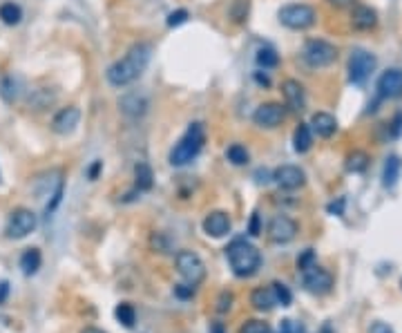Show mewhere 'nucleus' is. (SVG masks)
Masks as SVG:
<instances>
[{"mask_svg": "<svg viewBox=\"0 0 402 333\" xmlns=\"http://www.w3.org/2000/svg\"><path fill=\"white\" fill-rule=\"evenodd\" d=\"M150 56H152V48L148 43H134L126 52V56L107 67V72H105L107 83L114 87H126V85L134 83L146 72V67L150 63Z\"/></svg>", "mask_w": 402, "mask_h": 333, "instance_id": "1", "label": "nucleus"}, {"mask_svg": "<svg viewBox=\"0 0 402 333\" xmlns=\"http://www.w3.org/2000/svg\"><path fill=\"white\" fill-rule=\"evenodd\" d=\"M226 257L237 278H253L261 268V251L246 239H235L226 249Z\"/></svg>", "mask_w": 402, "mask_h": 333, "instance_id": "2", "label": "nucleus"}, {"mask_svg": "<svg viewBox=\"0 0 402 333\" xmlns=\"http://www.w3.org/2000/svg\"><path fill=\"white\" fill-rule=\"evenodd\" d=\"M206 143V130L204 124H190L188 130L183 132V137L175 143V148L170 150V163L173 165H185L190 163Z\"/></svg>", "mask_w": 402, "mask_h": 333, "instance_id": "3", "label": "nucleus"}, {"mask_svg": "<svg viewBox=\"0 0 402 333\" xmlns=\"http://www.w3.org/2000/svg\"><path fill=\"white\" fill-rule=\"evenodd\" d=\"M290 302H293V293L282 282L259 286V289L251 293V305L257 311H273L275 307H290Z\"/></svg>", "mask_w": 402, "mask_h": 333, "instance_id": "4", "label": "nucleus"}, {"mask_svg": "<svg viewBox=\"0 0 402 333\" xmlns=\"http://www.w3.org/2000/svg\"><path fill=\"white\" fill-rule=\"evenodd\" d=\"M175 266L179 271V275L183 278V282L195 286V289L206 280V273H208L204 260H201L195 251H179L175 257Z\"/></svg>", "mask_w": 402, "mask_h": 333, "instance_id": "5", "label": "nucleus"}, {"mask_svg": "<svg viewBox=\"0 0 402 333\" xmlns=\"http://www.w3.org/2000/svg\"><path fill=\"white\" fill-rule=\"evenodd\" d=\"M302 58H304V63L308 67H329L337 60V48L329 40L311 38V40H306V45H304Z\"/></svg>", "mask_w": 402, "mask_h": 333, "instance_id": "6", "label": "nucleus"}, {"mask_svg": "<svg viewBox=\"0 0 402 333\" xmlns=\"http://www.w3.org/2000/svg\"><path fill=\"white\" fill-rule=\"evenodd\" d=\"M277 18L288 29H295V32H304V29L313 27L317 21V11L311 5H286L277 11Z\"/></svg>", "mask_w": 402, "mask_h": 333, "instance_id": "7", "label": "nucleus"}, {"mask_svg": "<svg viewBox=\"0 0 402 333\" xmlns=\"http://www.w3.org/2000/svg\"><path fill=\"white\" fill-rule=\"evenodd\" d=\"M38 226V215L29 208H16L7 219L5 235L9 239H23L27 235H32Z\"/></svg>", "mask_w": 402, "mask_h": 333, "instance_id": "8", "label": "nucleus"}, {"mask_svg": "<svg viewBox=\"0 0 402 333\" xmlns=\"http://www.w3.org/2000/svg\"><path fill=\"white\" fill-rule=\"evenodd\" d=\"M376 56L366 50H353L349 56V81L351 83H364L371 72L376 70Z\"/></svg>", "mask_w": 402, "mask_h": 333, "instance_id": "9", "label": "nucleus"}, {"mask_svg": "<svg viewBox=\"0 0 402 333\" xmlns=\"http://www.w3.org/2000/svg\"><path fill=\"white\" fill-rule=\"evenodd\" d=\"M302 284H304V289H306L308 293H313V295H327V293H331V289H333V275L329 273V271H324L322 266L313 264L311 268L302 271Z\"/></svg>", "mask_w": 402, "mask_h": 333, "instance_id": "10", "label": "nucleus"}, {"mask_svg": "<svg viewBox=\"0 0 402 333\" xmlns=\"http://www.w3.org/2000/svg\"><path fill=\"white\" fill-rule=\"evenodd\" d=\"M286 119V108L282 103H275V101H268V103H261L259 108L255 110L253 114V124L257 128H266V130H275L284 124Z\"/></svg>", "mask_w": 402, "mask_h": 333, "instance_id": "11", "label": "nucleus"}, {"mask_svg": "<svg viewBox=\"0 0 402 333\" xmlns=\"http://www.w3.org/2000/svg\"><path fill=\"white\" fill-rule=\"evenodd\" d=\"M298 231H300L298 222L288 215H275L268 224V237L275 244H288V241L298 237Z\"/></svg>", "mask_w": 402, "mask_h": 333, "instance_id": "12", "label": "nucleus"}, {"mask_svg": "<svg viewBox=\"0 0 402 333\" xmlns=\"http://www.w3.org/2000/svg\"><path fill=\"white\" fill-rule=\"evenodd\" d=\"M273 181L284 190H298L306 184V173L300 168V165L286 163V165H280V168L273 173Z\"/></svg>", "mask_w": 402, "mask_h": 333, "instance_id": "13", "label": "nucleus"}, {"mask_svg": "<svg viewBox=\"0 0 402 333\" xmlns=\"http://www.w3.org/2000/svg\"><path fill=\"white\" fill-rule=\"evenodd\" d=\"M81 124V110L76 108V105H67V108H60L54 119H52V130L60 137H67L72 134L76 128Z\"/></svg>", "mask_w": 402, "mask_h": 333, "instance_id": "14", "label": "nucleus"}, {"mask_svg": "<svg viewBox=\"0 0 402 333\" xmlns=\"http://www.w3.org/2000/svg\"><path fill=\"white\" fill-rule=\"evenodd\" d=\"M282 94H284V108L290 112H304L306 110V89L300 81L295 79H286L282 83Z\"/></svg>", "mask_w": 402, "mask_h": 333, "instance_id": "15", "label": "nucleus"}, {"mask_svg": "<svg viewBox=\"0 0 402 333\" xmlns=\"http://www.w3.org/2000/svg\"><path fill=\"white\" fill-rule=\"evenodd\" d=\"M230 229H233V222H230V215L224 213V210H212L204 219V233L208 237H214V239L226 237Z\"/></svg>", "mask_w": 402, "mask_h": 333, "instance_id": "16", "label": "nucleus"}, {"mask_svg": "<svg viewBox=\"0 0 402 333\" xmlns=\"http://www.w3.org/2000/svg\"><path fill=\"white\" fill-rule=\"evenodd\" d=\"M378 94L382 99H402V70H386L378 79Z\"/></svg>", "mask_w": 402, "mask_h": 333, "instance_id": "17", "label": "nucleus"}, {"mask_svg": "<svg viewBox=\"0 0 402 333\" xmlns=\"http://www.w3.org/2000/svg\"><path fill=\"white\" fill-rule=\"evenodd\" d=\"M150 108L148 97L141 92H128L119 99V110L130 119H141Z\"/></svg>", "mask_w": 402, "mask_h": 333, "instance_id": "18", "label": "nucleus"}, {"mask_svg": "<svg viewBox=\"0 0 402 333\" xmlns=\"http://www.w3.org/2000/svg\"><path fill=\"white\" fill-rule=\"evenodd\" d=\"M351 25H353V29H358V32H369V29H374L378 25V11L374 7H369V5L353 7Z\"/></svg>", "mask_w": 402, "mask_h": 333, "instance_id": "19", "label": "nucleus"}, {"mask_svg": "<svg viewBox=\"0 0 402 333\" xmlns=\"http://www.w3.org/2000/svg\"><path fill=\"white\" fill-rule=\"evenodd\" d=\"M308 126H311V130L317 132V137H322V139H329L337 132V121L329 112H315L311 116V124Z\"/></svg>", "mask_w": 402, "mask_h": 333, "instance_id": "20", "label": "nucleus"}, {"mask_svg": "<svg viewBox=\"0 0 402 333\" xmlns=\"http://www.w3.org/2000/svg\"><path fill=\"white\" fill-rule=\"evenodd\" d=\"M313 146V130L308 124H300L295 128V132H293V148H295V153L304 155L308 153Z\"/></svg>", "mask_w": 402, "mask_h": 333, "instance_id": "21", "label": "nucleus"}, {"mask_svg": "<svg viewBox=\"0 0 402 333\" xmlns=\"http://www.w3.org/2000/svg\"><path fill=\"white\" fill-rule=\"evenodd\" d=\"M154 184V173L146 161H138L134 165V186L138 192H148Z\"/></svg>", "mask_w": 402, "mask_h": 333, "instance_id": "22", "label": "nucleus"}, {"mask_svg": "<svg viewBox=\"0 0 402 333\" xmlns=\"http://www.w3.org/2000/svg\"><path fill=\"white\" fill-rule=\"evenodd\" d=\"M400 173H402V161L398 157H389L384 163V170H382V184L384 188H393L400 179Z\"/></svg>", "mask_w": 402, "mask_h": 333, "instance_id": "23", "label": "nucleus"}, {"mask_svg": "<svg viewBox=\"0 0 402 333\" xmlns=\"http://www.w3.org/2000/svg\"><path fill=\"white\" fill-rule=\"evenodd\" d=\"M40 264H43V255H40L38 249H27L21 255V268H23L25 275H34L36 271L40 268Z\"/></svg>", "mask_w": 402, "mask_h": 333, "instance_id": "24", "label": "nucleus"}, {"mask_svg": "<svg viewBox=\"0 0 402 333\" xmlns=\"http://www.w3.org/2000/svg\"><path fill=\"white\" fill-rule=\"evenodd\" d=\"M0 21H3L5 25H9V27L21 25V21H23V9H21V5H16L13 0H9V3L0 5Z\"/></svg>", "mask_w": 402, "mask_h": 333, "instance_id": "25", "label": "nucleus"}, {"mask_svg": "<svg viewBox=\"0 0 402 333\" xmlns=\"http://www.w3.org/2000/svg\"><path fill=\"white\" fill-rule=\"evenodd\" d=\"M249 13H251V0H233L228 9V16L233 18L235 23H246L249 21Z\"/></svg>", "mask_w": 402, "mask_h": 333, "instance_id": "26", "label": "nucleus"}, {"mask_svg": "<svg viewBox=\"0 0 402 333\" xmlns=\"http://www.w3.org/2000/svg\"><path fill=\"white\" fill-rule=\"evenodd\" d=\"M114 315L126 329H132L134 322H136V311H134V307L130 305V302H121V305L116 307V311H114Z\"/></svg>", "mask_w": 402, "mask_h": 333, "instance_id": "27", "label": "nucleus"}, {"mask_svg": "<svg viewBox=\"0 0 402 333\" xmlns=\"http://www.w3.org/2000/svg\"><path fill=\"white\" fill-rule=\"evenodd\" d=\"M226 159L233 165H246L251 161V155L241 143H233V146H228V150H226Z\"/></svg>", "mask_w": 402, "mask_h": 333, "instance_id": "28", "label": "nucleus"}, {"mask_svg": "<svg viewBox=\"0 0 402 333\" xmlns=\"http://www.w3.org/2000/svg\"><path fill=\"white\" fill-rule=\"evenodd\" d=\"M369 165V155L362 153V150H353V153L347 157V170L349 173H364Z\"/></svg>", "mask_w": 402, "mask_h": 333, "instance_id": "29", "label": "nucleus"}, {"mask_svg": "<svg viewBox=\"0 0 402 333\" xmlns=\"http://www.w3.org/2000/svg\"><path fill=\"white\" fill-rule=\"evenodd\" d=\"M277 63H280V56H277V52L273 48H261L257 52V65L259 67L271 70V67H277Z\"/></svg>", "mask_w": 402, "mask_h": 333, "instance_id": "30", "label": "nucleus"}, {"mask_svg": "<svg viewBox=\"0 0 402 333\" xmlns=\"http://www.w3.org/2000/svg\"><path fill=\"white\" fill-rule=\"evenodd\" d=\"M237 333H271V324L264 322V320H257V317H253V320H246Z\"/></svg>", "mask_w": 402, "mask_h": 333, "instance_id": "31", "label": "nucleus"}, {"mask_svg": "<svg viewBox=\"0 0 402 333\" xmlns=\"http://www.w3.org/2000/svg\"><path fill=\"white\" fill-rule=\"evenodd\" d=\"M0 87H3V89H0V97L5 99V103H13V101H16V83H13L11 77H7L3 83H0Z\"/></svg>", "mask_w": 402, "mask_h": 333, "instance_id": "32", "label": "nucleus"}, {"mask_svg": "<svg viewBox=\"0 0 402 333\" xmlns=\"http://www.w3.org/2000/svg\"><path fill=\"white\" fill-rule=\"evenodd\" d=\"M313 264H317V262H315V253H313L311 249H306V251L298 257V268H300V273H302V271H306V268H311Z\"/></svg>", "mask_w": 402, "mask_h": 333, "instance_id": "33", "label": "nucleus"}, {"mask_svg": "<svg viewBox=\"0 0 402 333\" xmlns=\"http://www.w3.org/2000/svg\"><path fill=\"white\" fill-rule=\"evenodd\" d=\"M188 16L190 13L185 11V9H177V11H173L168 16V27H179V25H183L185 21H188Z\"/></svg>", "mask_w": 402, "mask_h": 333, "instance_id": "34", "label": "nucleus"}, {"mask_svg": "<svg viewBox=\"0 0 402 333\" xmlns=\"http://www.w3.org/2000/svg\"><path fill=\"white\" fill-rule=\"evenodd\" d=\"M233 302H235L233 293H230V291H224V293L219 295V300H217V311H219V313L230 311V307H233Z\"/></svg>", "mask_w": 402, "mask_h": 333, "instance_id": "35", "label": "nucleus"}, {"mask_svg": "<svg viewBox=\"0 0 402 333\" xmlns=\"http://www.w3.org/2000/svg\"><path fill=\"white\" fill-rule=\"evenodd\" d=\"M175 293H177L179 297H190V295H195V286H190V284H179L177 289H175Z\"/></svg>", "mask_w": 402, "mask_h": 333, "instance_id": "36", "label": "nucleus"}, {"mask_svg": "<svg viewBox=\"0 0 402 333\" xmlns=\"http://www.w3.org/2000/svg\"><path fill=\"white\" fill-rule=\"evenodd\" d=\"M369 333H396V331L386 322H374V324H371V329H369Z\"/></svg>", "mask_w": 402, "mask_h": 333, "instance_id": "37", "label": "nucleus"}, {"mask_svg": "<svg viewBox=\"0 0 402 333\" xmlns=\"http://www.w3.org/2000/svg\"><path fill=\"white\" fill-rule=\"evenodd\" d=\"M402 134V112L396 114L393 124H391V137H400Z\"/></svg>", "mask_w": 402, "mask_h": 333, "instance_id": "38", "label": "nucleus"}, {"mask_svg": "<svg viewBox=\"0 0 402 333\" xmlns=\"http://www.w3.org/2000/svg\"><path fill=\"white\" fill-rule=\"evenodd\" d=\"M327 3L335 9H347V7H353L355 0H327Z\"/></svg>", "mask_w": 402, "mask_h": 333, "instance_id": "39", "label": "nucleus"}, {"mask_svg": "<svg viewBox=\"0 0 402 333\" xmlns=\"http://www.w3.org/2000/svg\"><path fill=\"white\" fill-rule=\"evenodd\" d=\"M329 213L331 215H342L344 213V200H337V204H329Z\"/></svg>", "mask_w": 402, "mask_h": 333, "instance_id": "40", "label": "nucleus"}, {"mask_svg": "<svg viewBox=\"0 0 402 333\" xmlns=\"http://www.w3.org/2000/svg\"><path fill=\"white\" fill-rule=\"evenodd\" d=\"M255 81H257L259 85H264V87L271 85V79L266 77V74H261V72H255Z\"/></svg>", "mask_w": 402, "mask_h": 333, "instance_id": "41", "label": "nucleus"}, {"mask_svg": "<svg viewBox=\"0 0 402 333\" xmlns=\"http://www.w3.org/2000/svg\"><path fill=\"white\" fill-rule=\"evenodd\" d=\"M261 231H259V215L255 213L253 215V222H251V235H259Z\"/></svg>", "mask_w": 402, "mask_h": 333, "instance_id": "42", "label": "nucleus"}, {"mask_svg": "<svg viewBox=\"0 0 402 333\" xmlns=\"http://www.w3.org/2000/svg\"><path fill=\"white\" fill-rule=\"evenodd\" d=\"M99 170H101V161H97V163H94V165H92V168H89V179H97Z\"/></svg>", "mask_w": 402, "mask_h": 333, "instance_id": "43", "label": "nucleus"}, {"mask_svg": "<svg viewBox=\"0 0 402 333\" xmlns=\"http://www.w3.org/2000/svg\"><path fill=\"white\" fill-rule=\"evenodd\" d=\"M277 333H293L290 320H284V322H282V327H280V331H277Z\"/></svg>", "mask_w": 402, "mask_h": 333, "instance_id": "44", "label": "nucleus"}, {"mask_svg": "<svg viewBox=\"0 0 402 333\" xmlns=\"http://www.w3.org/2000/svg\"><path fill=\"white\" fill-rule=\"evenodd\" d=\"M81 333H107V331H103L99 327H85V329H81Z\"/></svg>", "mask_w": 402, "mask_h": 333, "instance_id": "45", "label": "nucleus"}, {"mask_svg": "<svg viewBox=\"0 0 402 333\" xmlns=\"http://www.w3.org/2000/svg\"><path fill=\"white\" fill-rule=\"evenodd\" d=\"M400 289H402V280H400Z\"/></svg>", "mask_w": 402, "mask_h": 333, "instance_id": "46", "label": "nucleus"}]
</instances>
